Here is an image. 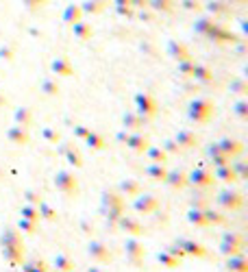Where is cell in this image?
<instances>
[{
  "mask_svg": "<svg viewBox=\"0 0 248 272\" xmlns=\"http://www.w3.org/2000/svg\"><path fill=\"white\" fill-rule=\"evenodd\" d=\"M100 213L107 218L111 227H115L120 216L124 213V196L120 192H113V189H105L103 198H100Z\"/></svg>",
  "mask_w": 248,
  "mask_h": 272,
  "instance_id": "cell-1",
  "label": "cell"
},
{
  "mask_svg": "<svg viewBox=\"0 0 248 272\" xmlns=\"http://www.w3.org/2000/svg\"><path fill=\"white\" fill-rule=\"evenodd\" d=\"M213 113H216V107H213V103L209 98H196L187 107L189 120L196 124H207L213 118Z\"/></svg>",
  "mask_w": 248,
  "mask_h": 272,
  "instance_id": "cell-2",
  "label": "cell"
},
{
  "mask_svg": "<svg viewBox=\"0 0 248 272\" xmlns=\"http://www.w3.org/2000/svg\"><path fill=\"white\" fill-rule=\"evenodd\" d=\"M55 187H57V192L66 198L79 196V179H76L70 170H59V172L55 174Z\"/></svg>",
  "mask_w": 248,
  "mask_h": 272,
  "instance_id": "cell-3",
  "label": "cell"
},
{
  "mask_svg": "<svg viewBox=\"0 0 248 272\" xmlns=\"http://www.w3.org/2000/svg\"><path fill=\"white\" fill-rule=\"evenodd\" d=\"M135 111L144 118V122H150L153 118H157L159 105H157V100H155L153 94H146V91H144V94L135 96Z\"/></svg>",
  "mask_w": 248,
  "mask_h": 272,
  "instance_id": "cell-4",
  "label": "cell"
},
{
  "mask_svg": "<svg viewBox=\"0 0 248 272\" xmlns=\"http://www.w3.org/2000/svg\"><path fill=\"white\" fill-rule=\"evenodd\" d=\"M216 203L222 207L225 211H240L242 207H244V196H242L237 189H233V187H226V189H222L220 194H218V198H216Z\"/></svg>",
  "mask_w": 248,
  "mask_h": 272,
  "instance_id": "cell-5",
  "label": "cell"
},
{
  "mask_svg": "<svg viewBox=\"0 0 248 272\" xmlns=\"http://www.w3.org/2000/svg\"><path fill=\"white\" fill-rule=\"evenodd\" d=\"M246 249V237L242 235V233H233L228 231L222 235L220 240V252L222 255H235V252H244Z\"/></svg>",
  "mask_w": 248,
  "mask_h": 272,
  "instance_id": "cell-6",
  "label": "cell"
},
{
  "mask_svg": "<svg viewBox=\"0 0 248 272\" xmlns=\"http://www.w3.org/2000/svg\"><path fill=\"white\" fill-rule=\"evenodd\" d=\"M124 250H126V261H129L131 266L139 268V266L144 264L146 249H144V244H142V242L137 240V235L126 237V242H124Z\"/></svg>",
  "mask_w": 248,
  "mask_h": 272,
  "instance_id": "cell-7",
  "label": "cell"
},
{
  "mask_svg": "<svg viewBox=\"0 0 248 272\" xmlns=\"http://www.w3.org/2000/svg\"><path fill=\"white\" fill-rule=\"evenodd\" d=\"M87 255H90L91 261H96V264H100V266H107L113 261V252L100 240H91L90 244H87Z\"/></svg>",
  "mask_w": 248,
  "mask_h": 272,
  "instance_id": "cell-8",
  "label": "cell"
},
{
  "mask_svg": "<svg viewBox=\"0 0 248 272\" xmlns=\"http://www.w3.org/2000/svg\"><path fill=\"white\" fill-rule=\"evenodd\" d=\"M187 181H189V185H194L196 189H209L216 183V177H213V170L198 166L196 170H192V172L187 174Z\"/></svg>",
  "mask_w": 248,
  "mask_h": 272,
  "instance_id": "cell-9",
  "label": "cell"
},
{
  "mask_svg": "<svg viewBox=\"0 0 248 272\" xmlns=\"http://www.w3.org/2000/svg\"><path fill=\"white\" fill-rule=\"evenodd\" d=\"M133 209L142 216H150V213L159 211V198H155L153 194H142L139 192L133 201Z\"/></svg>",
  "mask_w": 248,
  "mask_h": 272,
  "instance_id": "cell-10",
  "label": "cell"
},
{
  "mask_svg": "<svg viewBox=\"0 0 248 272\" xmlns=\"http://www.w3.org/2000/svg\"><path fill=\"white\" fill-rule=\"evenodd\" d=\"M124 144L133 150V153L144 155V150L150 146V137L146 133H142V131H129L124 137Z\"/></svg>",
  "mask_w": 248,
  "mask_h": 272,
  "instance_id": "cell-11",
  "label": "cell"
},
{
  "mask_svg": "<svg viewBox=\"0 0 248 272\" xmlns=\"http://www.w3.org/2000/svg\"><path fill=\"white\" fill-rule=\"evenodd\" d=\"M163 185H168L170 189H174V192H181V189H185V187L189 185V181H187V172H185L183 168L168 170Z\"/></svg>",
  "mask_w": 248,
  "mask_h": 272,
  "instance_id": "cell-12",
  "label": "cell"
},
{
  "mask_svg": "<svg viewBox=\"0 0 248 272\" xmlns=\"http://www.w3.org/2000/svg\"><path fill=\"white\" fill-rule=\"evenodd\" d=\"M174 244L179 246L185 255H192V257H198V259H209V250L205 249L203 244H198V242L194 240H187V237H179Z\"/></svg>",
  "mask_w": 248,
  "mask_h": 272,
  "instance_id": "cell-13",
  "label": "cell"
},
{
  "mask_svg": "<svg viewBox=\"0 0 248 272\" xmlns=\"http://www.w3.org/2000/svg\"><path fill=\"white\" fill-rule=\"evenodd\" d=\"M174 142L179 144V148H181V150H194L198 144H201V137H198L194 131L181 129L177 135H174Z\"/></svg>",
  "mask_w": 248,
  "mask_h": 272,
  "instance_id": "cell-14",
  "label": "cell"
},
{
  "mask_svg": "<svg viewBox=\"0 0 248 272\" xmlns=\"http://www.w3.org/2000/svg\"><path fill=\"white\" fill-rule=\"evenodd\" d=\"M7 139L13 144V146H26V144L31 142V133H28L26 126L13 124L11 129L7 131Z\"/></svg>",
  "mask_w": 248,
  "mask_h": 272,
  "instance_id": "cell-15",
  "label": "cell"
},
{
  "mask_svg": "<svg viewBox=\"0 0 248 272\" xmlns=\"http://www.w3.org/2000/svg\"><path fill=\"white\" fill-rule=\"evenodd\" d=\"M218 146H220V150H222V153L226 155L228 159H231V161H233V159H237V157H240L242 153H244V144H242L240 139L222 137L220 142H218Z\"/></svg>",
  "mask_w": 248,
  "mask_h": 272,
  "instance_id": "cell-16",
  "label": "cell"
},
{
  "mask_svg": "<svg viewBox=\"0 0 248 272\" xmlns=\"http://www.w3.org/2000/svg\"><path fill=\"white\" fill-rule=\"evenodd\" d=\"M115 227H120V229L126 231L129 235H142V233H144L142 222H139L135 216H124V213L120 216V220H118V225H115Z\"/></svg>",
  "mask_w": 248,
  "mask_h": 272,
  "instance_id": "cell-17",
  "label": "cell"
},
{
  "mask_svg": "<svg viewBox=\"0 0 248 272\" xmlns=\"http://www.w3.org/2000/svg\"><path fill=\"white\" fill-rule=\"evenodd\" d=\"M50 70H52V74L61 76V79H68V76L74 74V68H72L68 57H57V59L50 63Z\"/></svg>",
  "mask_w": 248,
  "mask_h": 272,
  "instance_id": "cell-18",
  "label": "cell"
},
{
  "mask_svg": "<svg viewBox=\"0 0 248 272\" xmlns=\"http://www.w3.org/2000/svg\"><path fill=\"white\" fill-rule=\"evenodd\" d=\"M144 174L153 183H163L165 181V174H168V166H165V163H153V161H150L148 166L144 168Z\"/></svg>",
  "mask_w": 248,
  "mask_h": 272,
  "instance_id": "cell-19",
  "label": "cell"
},
{
  "mask_svg": "<svg viewBox=\"0 0 248 272\" xmlns=\"http://www.w3.org/2000/svg\"><path fill=\"white\" fill-rule=\"evenodd\" d=\"M207 157H209V161H211V166H213V168H218V166H226V163H231V159H228L226 155L220 150L218 142H216V144H209V146H207Z\"/></svg>",
  "mask_w": 248,
  "mask_h": 272,
  "instance_id": "cell-20",
  "label": "cell"
},
{
  "mask_svg": "<svg viewBox=\"0 0 248 272\" xmlns=\"http://www.w3.org/2000/svg\"><path fill=\"white\" fill-rule=\"evenodd\" d=\"M0 244H2V246H13V249H18V246H24V242H22L20 231L13 229V227H7V229L2 231V235H0Z\"/></svg>",
  "mask_w": 248,
  "mask_h": 272,
  "instance_id": "cell-21",
  "label": "cell"
},
{
  "mask_svg": "<svg viewBox=\"0 0 248 272\" xmlns=\"http://www.w3.org/2000/svg\"><path fill=\"white\" fill-rule=\"evenodd\" d=\"M72 33H74V37L79 42H87V40H91V35H94V28H91L90 22L79 20V22L72 24Z\"/></svg>",
  "mask_w": 248,
  "mask_h": 272,
  "instance_id": "cell-22",
  "label": "cell"
},
{
  "mask_svg": "<svg viewBox=\"0 0 248 272\" xmlns=\"http://www.w3.org/2000/svg\"><path fill=\"white\" fill-rule=\"evenodd\" d=\"M144 155L148 157V161H153V163H165V166H168V161H170V155L163 150V146H153V144H150V146L144 150Z\"/></svg>",
  "mask_w": 248,
  "mask_h": 272,
  "instance_id": "cell-23",
  "label": "cell"
},
{
  "mask_svg": "<svg viewBox=\"0 0 248 272\" xmlns=\"http://www.w3.org/2000/svg\"><path fill=\"white\" fill-rule=\"evenodd\" d=\"M144 118L137 113V111H126V113L122 115V126L126 131H139L144 126Z\"/></svg>",
  "mask_w": 248,
  "mask_h": 272,
  "instance_id": "cell-24",
  "label": "cell"
},
{
  "mask_svg": "<svg viewBox=\"0 0 248 272\" xmlns=\"http://www.w3.org/2000/svg\"><path fill=\"white\" fill-rule=\"evenodd\" d=\"M107 7H109L107 0H85V2L81 4L83 16H98V13H103Z\"/></svg>",
  "mask_w": 248,
  "mask_h": 272,
  "instance_id": "cell-25",
  "label": "cell"
},
{
  "mask_svg": "<svg viewBox=\"0 0 248 272\" xmlns=\"http://www.w3.org/2000/svg\"><path fill=\"white\" fill-rule=\"evenodd\" d=\"M213 177H216V181H222V183H235V181H240L231 163H226V166H218L216 172H213Z\"/></svg>",
  "mask_w": 248,
  "mask_h": 272,
  "instance_id": "cell-26",
  "label": "cell"
},
{
  "mask_svg": "<svg viewBox=\"0 0 248 272\" xmlns=\"http://www.w3.org/2000/svg\"><path fill=\"white\" fill-rule=\"evenodd\" d=\"M226 270L246 272V270H248V259H246L244 252H235V255H228V259H226Z\"/></svg>",
  "mask_w": 248,
  "mask_h": 272,
  "instance_id": "cell-27",
  "label": "cell"
},
{
  "mask_svg": "<svg viewBox=\"0 0 248 272\" xmlns=\"http://www.w3.org/2000/svg\"><path fill=\"white\" fill-rule=\"evenodd\" d=\"M168 55L172 57L174 61H181V59H185V57H192V52H189V48L185 46V44L168 42Z\"/></svg>",
  "mask_w": 248,
  "mask_h": 272,
  "instance_id": "cell-28",
  "label": "cell"
},
{
  "mask_svg": "<svg viewBox=\"0 0 248 272\" xmlns=\"http://www.w3.org/2000/svg\"><path fill=\"white\" fill-rule=\"evenodd\" d=\"M61 153L66 155V159H68V163H70V166L83 168V157H81V150H79V148L70 146V144H63V146H61Z\"/></svg>",
  "mask_w": 248,
  "mask_h": 272,
  "instance_id": "cell-29",
  "label": "cell"
},
{
  "mask_svg": "<svg viewBox=\"0 0 248 272\" xmlns=\"http://www.w3.org/2000/svg\"><path fill=\"white\" fill-rule=\"evenodd\" d=\"M192 76L196 81H203V83H211L213 81V70L205 63H194V70H192Z\"/></svg>",
  "mask_w": 248,
  "mask_h": 272,
  "instance_id": "cell-30",
  "label": "cell"
},
{
  "mask_svg": "<svg viewBox=\"0 0 248 272\" xmlns=\"http://www.w3.org/2000/svg\"><path fill=\"white\" fill-rule=\"evenodd\" d=\"M118 189L124 198H135L139 192H142V187H139V183L135 181V179H124V181L118 185Z\"/></svg>",
  "mask_w": 248,
  "mask_h": 272,
  "instance_id": "cell-31",
  "label": "cell"
},
{
  "mask_svg": "<svg viewBox=\"0 0 248 272\" xmlns=\"http://www.w3.org/2000/svg\"><path fill=\"white\" fill-rule=\"evenodd\" d=\"M157 261L163 266V268H170V270H172V268H179L183 259H181V257H177L174 252H170L168 249H165V250H161V252L157 255Z\"/></svg>",
  "mask_w": 248,
  "mask_h": 272,
  "instance_id": "cell-32",
  "label": "cell"
},
{
  "mask_svg": "<svg viewBox=\"0 0 248 272\" xmlns=\"http://www.w3.org/2000/svg\"><path fill=\"white\" fill-rule=\"evenodd\" d=\"M207 37H209V40H213V42H218V44H226V42H233V40H235V37H233L228 31H225L220 24H213L211 31L207 33Z\"/></svg>",
  "mask_w": 248,
  "mask_h": 272,
  "instance_id": "cell-33",
  "label": "cell"
},
{
  "mask_svg": "<svg viewBox=\"0 0 248 272\" xmlns=\"http://www.w3.org/2000/svg\"><path fill=\"white\" fill-rule=\"evenodd\" d=\"M52 266H55L57 270H63V272L74 270V268H76L74 259H72L70 255H66V252H57V255H55V259H52Z\"/></svg>",
  "mask_w": 248,
  "mask_h": 272,
  "instance_id": "cell-34",
  "label": "cell"
},
{
  "mask_svg": "<svg viewBox=\"0 0 248 272\" xmlns=\"http://www.w3.org/2000/svg\"><path fill=\"white\" fill-rule=\"evenodd\" d=\"M40 87H42V94H46V96H59V91H61L59 83H57V76H44Z\"/></svg>",
  "mask_w": 248,
  "mask_h": 272,
  "instance_id": "cell-35",
  "label": "cell"
},
{
  "mask_svg": "<svg viewBox=\"0 0 248 272\" xmlns=\"http://www.w3.org/2000/svg\"><path fill=\"white\" fill-rule=\"evenodd\" d=\"M187 220L192 222L194 227H198V229H205L207 225V216H205V209H194V207H189L187 211Z\"/></svg>",
  "mask_w": 248,
  "mask_h": 272,
  "instance_id": "cell-36",
  "label": "cell"
},
{
  "mask_svg": "<svg viewBox=\"0 0 248 272\" xmlns=\"http://www.w3.org/2000/svg\"><path fill=\"white\" fill-rule=\"evenodd\" d=\"M83 20V9L81 4H70V7H66V11H63V22L66 24H74Z\"/></svg>",
  "mask_w": 248,
  "mask_h": 272,
  "instance_id": "cell-37",
  "label": "cell"
},
{
  "mask_svg": "<svg viewBox=\"0 0 248 272\" xmlns=\"http://www.w3.org/2000/svg\"><path fill=\"white\" fill-rule=\"evenodd\" d=\"M13 120H16V124L28 129V126L33 124V111L28 109V107H20V109H16V113H13Z\"/></svg>",
  "mask_w": 248,
  "mask_h": 272,
  "instance_id": "cell-38",
  "label": "cell"
},
{
  "mask_svg": "<svg viewBox=\"0 0 248 272\" xmlns=\"http://www.w3.org/2000/svg\"><path fill=\"white\" fill-rule=\"evenodd\" d=\"M148 9L155 13H170L174 9V0H148Z\"/></svg>",
  "mask_w": 248,
  "mask_h": 272,
  "instance_id": "cell-39",
  "label": "cell"
},
{
  "mask_svg": "<svg viewBox=\"0 0 248 272\" xmlns=\"http://www.w3.org/2000/svg\"><path fill=\"white\" fill-rule=\"evenodd\" d=\"M205 216H207V225L209 227H222V225H226V218L222 216L220 211H213L211 207H207V209H205Z\"/></svg>",
  "mask_w": 248,
  "mask_h": 272,
  "instance_id": "cell-40",
  "label": "cell"
},
{
  "mask_svg": "<svg viewBox=\"0 0 248 272\" xmlns=\"http://www.w3.org/2000/svg\"><path fill=\"white\" fill-rule=\"evenodd\" d=\"M37 211H40V218H44V220H50V222H55L57 220V211L52 209L50 205H48L46 201H40V205H37Z\"/></svg>",
  "mask_w": 248,
  "mask_h": 272,
  "instance_id": "cell-41",
  "label": "cell"
},
{
  "mask_svg": "<svg viewBox=\"0 0 248 272\" xmlns=\"http://www.w3.org/2000/svg\"><path fill=\"white\" fill-rule=\"evenodd\" d=\"M85 142H87V146L94 148V150H103L105 148V137H103V135H98V133H94V131L87 133Z\"/></svg>",
  "mask_w": 248,
  "mask_h": 272,
  "instance_id": "cell-42",
  "label": "cell"
},
{
  "mask_svg": "<svg viewBox=\"0 0 248 272\" xmlns=\"http://www.w3.org/2000/svg\"><path fill=\"white\" fill-rule=\"evenodd\" d=\"M37 225H40V222L28 220V218H20V222H18V231L26 233V235H35V233H37Z\"/></svg>",
  "mask_w": 248,
  "mask_h": 272,
  "instance_id": "cell-43",
  "label": "cell"
},
{
  "mask_svg": "<svg viewBox=\"0 0 248 272\" xmlns=\"http://www.w3.org/2000/svg\"><path fill=\"white\" fill-rule=\"evenodd\" d=\"M207 9L211 11V16H218V18H228V16H231V7H226L225 2H211Z\"/></svg>",
  "mask_w": 248,
  "mask_h": 272,
  "instance_id": "cell-44",
  "label": "cell"
},
{
  "mask_svg": "<svg viewBox=\"0 0 248 272\" xmlns=\"http://www.w3.org/2000/svg\"><path fill=\"white\" fill-rule=\"evenodd\" d=\"M20 216H22V218H28V220H35V222H40V220H42V218H40V211H37V205H31V203L22 205Z\"/></svg>",
  "mask_w": 248,
  "mask_h": 272,
  "instance_id": "cell-45",
  "label": "cell"
},
{
  "mask_svg": "<svg viewBox=\"0 0 248 272\" xmlns=\"http://www.w3.org/2000/svg\"><path fill=\"white\" fill-rule=\"evenodd\" d=\"M194 63H196V59H194V57H185V59L177 61V68H179V72H181L183 76H192Z\"/></svg>",
  "mask_w": 248,
  "mask_h": 272,
  "instance_id": "cell-46",
  "label": "cell"
},
{
  "mask_svg": "<svg viewBox=\"0 0 248 272\" xmlns=\"http://www.w3.org/2000/svg\"><path fill=\"white\" fill-rule=\"evenodd\" d=\"M42 135H44V139H46V142H50V144H59L61 142V133L57 129H52V126H44L42 129Z\"/></svg>",
  "mask_w": 248,
  "mask_h": 272,
  "instance_id": "cell-47",
  "label": "cell"
},
{
  "mask_svg": "<svg viewBox=\"0 0 248 272\" xmlns=\"http://www.w3.org/2000/svg\"><path fill=\"white\" fill-rule=\"evenodd\" d=\"M22 270H26V272H46V270H50L48 268V264L46 261H42V259H33V261H26V264H22Z\"/></svg>",
  "mask_w": 248,
  "mask_h": 272,
  "instance_id": "cell-48",
  "label": "cell"
},
{
  "mask_svg": "<svg viewBox=\"0 0 248 272\" xmlns=\"http://www.w3.org/2000/svg\"><path fill=\"white\" fill-rule=\"evenodd\" d=\"M228 90H231V91H235V94H246V90H248L246 79H235V81H231Z\"/></svg>",
  "mask_w": 248,
  "mask_h": 272,
  "instance_id": "cell-49",
  "label": "cell"
},
{
  "mask_svg": "<svg viewBox=\"0 0 248 272\" xmlns=\"http://www.w3.org/2000/svg\"><path fill=\"white\" fill-rule=\"evenodd\" d=\"M233 111H235V113L240 115L242 120H246V118H248V103H246L244 98H240L235 105H233Z\"/></svg>",
  "mask_w": 248,
  "mask_h": 272,
  "instance_id": "cell-50",
  "label": "cell"
},
{
  "mask_svg": "<svg viewBox=\"0 0 248 272\" xmlns=\"http://www.w3.org/2000/svg\"><path fill=\"white\" fill-rule=\"evenodd\" d=\"M213 24H216L213 20H201V22L196 24V33H201V35H205V37H207V33L211 31Z\"/></svg>",
  "mask_w": 248,
  "mask_h": 272,
  "instance_id": "cell-51",
  "label": "cell"
},
{
  "mask_svg": "<svg viewBox=\"0 0 248 272\" xmlns=\"http://www.w3.org/2000/svg\"><path fill=\"white\" fill-rule=\"evenodd\" d=\"M24 198H26V203H31V205H40L42 194H37L35 189H26V192H24Z\"/></svg>",
  "mask_w": 248,
  "mask_h": 272,
  "instance_id": "cell-52",
  "label": "cell"
},
{
  "mask_svg": "<svg viewBox=\"0 0 248 272\" xmlns=\"http://www.w3.org/2000/svg\"><path fill=\"white\" fill-rule=\"evenodd\" d=\"M163 150L168 155H179V153H181V148H179V144L174 142V139H165V142H163Z\"/></svg>",
  "mask_w": 248,
  "mask_h": 272,
  "instance_id": "cell-53",
  "label": "cell"
},
{
  "mask_svg": "<svg viewBox=\"0 0 248 272\" xmlns=\"http://www.w3.org/2000/svg\"><path fill=\"white\" fill-rule=\"evenodd\" d=\"M209 203H211V201H209L207 196H198V201H196V198L192 201V207H194V209H207Z\"/></svg>",
  "mask_w": 248,
  "mask_h": 272,
  "instance_id": "cell-54",
  "label": "cell"
},
{
  "mask_svg": "<svg viewBox=\"0 0 248 272\" xmlns=\"http://www.w3.org/2000/svg\"><path fill=\"white\" fill-rule=\"evenodd\" d=\"M115 11H118L122 18H133L135 16V9L133 7H115Z\"/></svg>",
  "mask_w": 248,
  "mask_h": 272,
  "instance_id": "cell-55",
  "label": "cell"
},
{
  "mask_svg": "<svg viewBox=\"0 0 248 272\" xmlns=\"http://www.w3.org/2000/svg\"><path fill=\"white\" fill-rule=\"evenodd\" d=\"M0 57H4L7 61H11L13 59V48L11 46H2V48H0Z\"/></svg>",
  "mask_w": 248,
  "mask_h": 272,
  "instance_id": "cell-56",
  "label": "cell"
},
{
  "mask_svg": "<svg viewBox=\"0 0 248 272\" xmlns=\"http://www.w3.org/2000/svg\"><path fill=\"white\" fill-rule=\"evenodd\" d=\"M90 131L91 129H87V126H74V135H76V137H81V139H85Z\"/></svg>",
  "mask_w": 248,
  "mask_h": 272,
  "instance_id": "cell-57",
  "label": "cell"
},
{
  "mask_svg": "<svg viewBox=\"0 0 248 272\" xmlns=\"http://www.w3.org/2000/svg\"><path fill=\"white\" fill-rule=\"evenodd\" d=\"M146 4H148V0H131V7H133L135 11H137V9H148Z\"/></svg>",
  "mask_w": 248,
  "mask_h": 272,
  "instance_id": "cell-58",
  "label": "cell"
},
{
  "mask_svg": "<svg viewBox=\"0 0 248 272\" xmlns=\"http://www.w3.org/2000/svg\"><path fill=\"white\" fill-rule=\"evenodd\" d=\"M24 2H26V7L31 9V11H35L37 7H42V2H40V0H24Z\"/></svg>",
  "mask_w": 248,
  "mask_h": 272,
  "instance_id": "cell-59",
  "label": "cell"
},
{
  "mask_svg": "<svg viewBox=\"0 0 248 272\" xmlns=\"http://www.w3.org/2000/svg\"><path fill=\"white\" fill-rule=\"evenodd\" d=\"M115 7H131V0H115Z\"/></svg>",
  "mask_w": 248,
  "mask_h": 272,
  "instance_id": "cell-60",
  "label": "cell"
},
{
  "mask_svg": "<svg viewBox=\"0 0 248 272\" xmlns=\"http://www.w3.org/2000/svg\"><path fill=\"white\" fill-rule=\"evenodd\" d=\"M7 105V98H4V96H0V107H4Z\"/></svg>",
  "mask_w": 248,
  "mask_h": 272,
  "instance_id": "cell-61",
  "label": "cell"
},
{
  "mask_svg": "<svg viewBox=\"0 0 248 272\" xmlns=\"http://www.w3.org/2000/svg\"><path fill=\"white\" fill-rule=\"evenodd\" d=\"M233 2H246V0H233Z\"/></svg>",
  "mask_w": 248,
  "mask_h": 272,
  "instance_id": "cell-62",
  "label": "cell"
},
{
  "mask_svg": "<svg viewBox=\"0 0 248 272\" xmlns=\"http://www.w3.org/2000/svg\"><path fill=\"white\" fill-rule=\"evenodd\" d=\"M40 2H42V4H44V2H46V0H40Z\"/></svg>",
  "mask_w": 248,
  "mask_h": 272,
  "instance_id": "cell-63",
  "label": "cell"
}]
</instances>
